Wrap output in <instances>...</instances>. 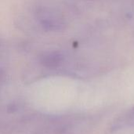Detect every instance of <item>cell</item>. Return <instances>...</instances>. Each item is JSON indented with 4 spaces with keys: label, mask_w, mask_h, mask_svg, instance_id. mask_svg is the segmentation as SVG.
I'll return each mask as SVG.
<instances>
[{
    "label": "cell",
    "mask_w": 134,
    "mask_h": 134,
    "mask_svg": "<svg viewBox=\"0 0 134 134\" xmlns=\"http://www.w3.org/2000/svg\"><path fill=\"white\" fill-rule=\"evenodd\" d=\"M134 130V106L114 119L108 128L109 134Z\"/></svg>",
    "instance_id": "obj_1"
}]
</instances>
